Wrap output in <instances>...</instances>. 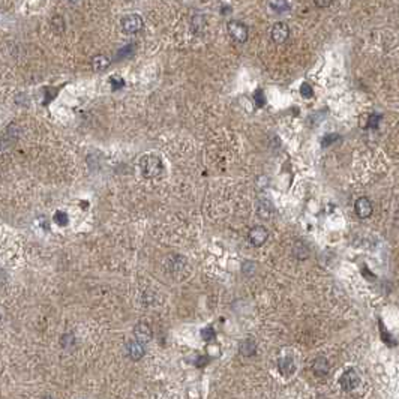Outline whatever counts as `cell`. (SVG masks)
I'll list each match as a JSON object with an SVG mask.
<instances>
[{"mask_svg": "<svg viewBox=\"0 0 399 399\" xmlns=\"http://www.w3.org/2000/svg\"><path fill=\"white\" fill-rule=\"evenodd\" d=\"M110 59H108L105 54H98V56H95L93 57V60H92V68H93V71H96V72H102V71H105L108 66H110Z\"/></svg>", "mask_w": 399, "mask_h": 399, "instance_id": "obj_13", "label": "cell"}, {"mask_svg": "<svg viewBox=\"0 0 399 399\" xmlns=\"http://www.w3.org/2000/svg\"><path fill=\"white\" fill-rule=\"evenodd\" d=\"M201 336H203V339L204 341H207V342H210V341H215V338H216V333H215V330L210 327H206V329H203L201 330Z\"/></svg>", "mask_w": 399, "mask_h": 399, "instance_id": "obj_18", "label": "cell"}, {"mask_svg": "<svg viewBox=\"0 0 399 399\" xmlns=\"http://www.w3.org/2000/svg\"><path fill=\"white\" fill-rule=\"evenodd\" d=\"M111 84H113V89L114 90H117V89H120L122 86H123V80L122 78H117V77H111Z\"/></svg>", "mask_w": 399, "mask_h": 399, "instance_id": "obj_26", "label": "cell"}, {"mask_svg": "<svg viewBox=\"0 0 399 399\" xmlns=\"http://www.w3.org/2000/svg\"><path fill=\"white\" fill-rule=\"evenodd\" d=\"M54 221L59 225H66L68 221H69V218H68V215L65 212H56L54 213Z\"/></svg>", "mask_w": 399, "mask_h": 399, "instance_id": "obj_17", "label": "cell"}, {"mask_svg": "<svg viewBox=\"0 0 399 399\" xmlns=\"http://www.w3.org/2000/svg\"><path fill=\"white\" fill-rule=\"evenodd\" d=\"M141 171L144 177H155L162 171V162L155 155H147L141 159Z\"/></svg>", "mask_w": 399, "mask_h": 399, "instance_id": "obj_1", "label": "cell"}, {"mask_svg": "<svg viewBox=\"0 0 399 399\" xmlns=\"http://www.w3.org/2000/svg\"><path fill=\"white\" fill-rule=\"evenodd\" d=\"M332 2H333V0H314V3H315L318 8H323V9H324V8H329V6L332 5Z\"/></svg>", "mask_w": 399, "mask_h": 399, "instance_id": "obj_25", "label": "cell"}, {"mask_svg": "<svg viewBox=\"0 0 399 399\" xmlns=\"http://www.w3.org/2000/svg\"><path fill=\"white\" fill-rule=\"evenodd\" d=\"M312 369H314V374L317 375V377H326L329 374V362H327V359H324V357H317L315 360H314V366H312Z\"/></svg>", "mask_w": 399, "mask_h": 399, "instance_id": "obj_11", "label": "cell"}, {"mask_svg": "<svg viewBox=\"0 0 399 399\" xmlns=\"http://www.w3.org/2000/svg\"><path fill=\"white\" fill-rule=\"evenodd\" d=\"M270 36L275 44H284L290 36V29L285 23H276L270 30Z\"/></svg>", "mask_w": 399, "mask_h": 399, "instance_id": "obj_5", "label": "cell"}, {"mask_svg": "<svg viewBox=\"0 0 399 399\" xmlns=\"http://www.w3.org/2000/svg\"><path fill=\"white\" fill-rule=\"evenodd\" d=\"M126 354L131 360H140L144 356V347L140 341H129L126 344Z\"/></svg>", "mask_w": 399, "mask_h": 399, "instance_id": "obj_9", "label": "cell"}, {"mask_svg": "<svg viewBox=\"0 0 399 399\" xmlns=\"http://www.w3.org/2000/svg\"><path fill=\"white\" fill-rule=\"evenodd\" d=\"M258 216L263 218V219H269L273 213V204L267 200V198H261L258 203Z\"/></svg>", "mask_w": 399, "mask_h": 399, "instance_id": "obj_12", "label": "cell"}, {"mask_svg": "<svg viewBox=\"0 0 399 399\" xmlns=\"http://www.w3.org/2000/svg\"><path fill=\"white\" fill-rule=\"evenodd\" d=\"M132 53H134V47H132V45H128V47H125L123 50L119 51L117 59H126V57L132 56Z\"/></svg>", "mask_w": 399, "mask_h": 399, "instance_id": "obj_23", "label": "cell"}, {"mask_svg": "<svg viewBox=\"0 0 399 399\" xmlns=\"http://www.w3.org/2000/svg\"><path fill=\"white\" fill-rule=\"evenodd\" d=\"M300 95H302L303 98L309 99V98L314 96V90H312V87H311L308 83H303V84L300 86Z\"/></svg>", "mask_w": 399, "mask_h": 399, "instance_id": "obj_20", "label": "cell"}, {"mask_svg": "<svg viewBox=\"0 0 399 399\" xmlns=\"http://www.w3.org/2000/svg\"><path fill=\"white\" fill-rule=\"evenodd\" d=\"M339 384H341V387L344 390L350 392V390H354L360 384V378H359V375H357V372L354 369H348L339 378Z\"/></svg>", "mask_w": 399, "mask_h": 399, "instance_id": "obj_4", "label": "cell"}, {"mask_svg": "<svg viewBox=\"0 0 399 399\" xmlns=\"http://www.w3.org/2000/svg\"><path fill=\"white\" fill-rule=\"evenodd\" d=\"M278 368L282 375H291L294 372V360L291 356H284L278 360Z\"/></svg>", "mask_w": 399, "mask_h": 399, "instance_id": "obj_10", "label": "cell"}, {"mask_svg": "<svg viewBox=\"0 0 399 399\" xmlns=\"http://www.w3.org/2000/svg\"><path fill=\"white\" fill-rule=\"evenodd\" d=\"M227 30H228V35L231 36V39H233V41H236V42H239V44H243V42L248 41V35H249V32H248V27H246L243 23L233 20V21H230V23L227 24Z\"/></svg>", "mask_w": 399, "mask_h": 399, "instance_id": "obj_3", "label": "cell"}, {"mask_svg": "<svg viewBox=\"0 0 399 399\" xmlns=\"http://www.w3.org/2000/svg\"><path fill=\"white\" fill-rule=\"evenodd\" d=\"M380 120H381V116L380 114H371L369 116V120H368V126L369 128H377L378 123H380Z\"/></svg>", "mask_w": 399, "mask_h": 399, "instance_id": "obj_24", "label": "cell"}, {"mask_svg": "<svg viewBox=\"0 0 399 399\" xmlns=\"http://www.w3.org/2000/svg\"><path fill=\"white\" fill-rule=\"evenodd\" d=\"M239 351H240V354H243V356H252V354H255V351H257V344H255V341H254V339H245V341H242L240 345H239Z\"/></svg>", "mask_w": 399, "mask_h": 399, "instance_id": "obj_14", "label": "cell"}, {"mask_svg": "<svg viewBox=\"0 0 399 399\" xmlns=\"http://www.w3.org/2000/svg\"><path fill=\"white\" fill-rule=\"evenodd\" d=\"M210 362V359L209 357H204V356H200L198 357V360H197V366H206L207 363Z\"/></svg>", "mask_w": 399, "mask_h": 399, "instance_id": "obj_27", "label": "cell"}, {"mask_svg": "<svg viewBox=\"0 0 399 399\" xmlns=\"http://www.w3.org/2000/svg\"><path fill=\"white\" fill-rule=\"evenodd\" d=\"M267 230L261 225H257L249 231V242L254 246H261L267 240Z\"/></svg>", "mask_w": 399, "mask_h": 399, "instance_id": "obj_8", "label": "cell"}, {"mask_svg": "<svg viewBox=\"0 0 399 399\" xmlns=\"http://www.w3.org/2000/svg\"><path fill=\"white\" fill-rule=\"evenodd\" d=\"M51 29L57 35L63 33L65 32V20H63V17H60V15L53 17V20H51Z\"/></svg>", "mask_w": 399, "mask_h": 399, "instance_id": "obj_16", "label": "cell"}, {"mask_svg": "<svg viewBox=\"0 0 399 399\" xmlns=\"http://www.w3.org/2000/svg\"><path fill=\"white\" fill-rule=\"evenodd\" d=\"M134 336L137 341H140L141 344H147L152 339V329L150 326L146 323H138L134 329Z\"/></svg>", "mask_w": 399, "mask_h": 399, "instance_id": "obj_7", "label": "cell"}, {"mask_svg": "<svg viewBox=\"0 0 399 399\" xmlns=\"http://www.w3.org/2000/svg\"><path fill=\"white\" fill-rule=\"evenodd\" d=\"M338 138H339V135H336V134H329V135H326V137L323 138V141H321L323 147H327V146H330V144H332L333 141H336Z\"/></svg>", "mask_w": 399, "mask_h": 399, "instance_id": "obj_22", "label": "cell"}, {"mask_svg": "<svg viewBox=\"0 0 399 399\" xmlns=\"http://www.w3.org/2000/svg\"><path fill=\"white\" fill-rule=\"evenodd\" d=\"M354 210L360 219H366V218H369L372 215V204L366 197H362L356 201Z\"/></svg>", "mask_w": 399, "mask_h": 399, "instance_id": "obj_6", "label": "cell"}, {"mask_svg": "<svg viewBox=\"0 0 399 399\" xmlns=\"http://www.w3.org/2000/svg\"><path fill=\"white\" fill-rule=\"evenodd\" d=\"M242 272L248 276L255 273V263H251V261H245L243 266H242Z\"/></svg>", "mask_w": 399, "mask_h": 399, "instance_id": "obj_19", "label": "cell"}, {"mask_svg": "<svg viewBox=\"0 0 399 399\" xmlns=\"http://www.w3.org/2000/svg\"><path fill=\"white\" fill-rule=\"evenodd\" d=\"M254 99H255V104H257L258 108H261L266 104V98H264V93H263L261 89H258L255 93H254Z\"/></svg>", "mask_w": 399, "mask_h": 399, "instance_id": "obj_21", "label": "cell"}, {"mask_svg": "<svg viewBox=\"0 0 399 399\" xmlns=\"http://www.w3.org/2000/svg\"><path fill=\"white\" fill-rule=\"evenodd\" d=\"M270 9L275 12V14H282L285 11L290 9V3L288 0H270Z\"/></svg>", "mask_w": 399, "mask_h": 399, "instance_id": "obj_15", "label": "cell"}, {"mask_svg": "<svg viewBox=\"0 0 399 399\" xmlns=\"http://www.w3.org/2000/svg\"><path fill=\"white\" fill-rule=\"evenodd\" d=\"M120 24H122V30L126 35H135V33L143 30L144 21L138 14H129V15L122 18Z\"/></svg>", "mask_w": 399, "mask_h": 399, "instance_id": "obj_2", "label": "cell"}]
</instances>
